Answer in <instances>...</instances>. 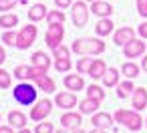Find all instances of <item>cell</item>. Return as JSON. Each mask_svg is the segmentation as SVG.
Listing matches in <instances>:
<instances>
[{
    "mask_svg": "<svg viewBox=\"0 0 147 133\" xmlns=\"http://www.w3.org/2000/svg\"><path fill=\"white\" fill-rule=\"evenodd\" d=\"M105 41L103 38H97V36H83V38H77L71 47V51L79 57H93V55H101L105 53Z\"/></svg>",
    "mask_w": 147,
    "mask_h": 133,
    "instance_id": "6da1fadb",
    "label": "cell"
},
{
    "mask_svg": "<svg viewBox=\"0 0 147 133\" xmlns=\"http://www.w3.org/2000/svg\"><path fill=\"white\" fill-rule=\"evenodd\" d=\"M117 123H121V125H125L129 131H139L141 127H143V119H141V115H139V111H129V109H117L115 111V117H113Z\"/></svg>",
    "mask_w": 147,
    "mask_h": 133,
    "instance_id": "7a4b0ae2",
    "label": "cell"
},
{
    "mask_svg": "<svg viewBox=\"0 0 147 133\" xmlns=\"http://www.w3.org/2000/svg\"><path fill=\"white\" fill-rule=\"evenodd\" d=\"M12 97H14V101L18 105H24V107L32 105V103H36V87L22 81L20 85H16L12 89Z\"/></svg>",
    "mask_w": 147,
    "mask_h": 133,
    "instance_id": "3957f363",
    "label": "cell"
},
{
    "mask_svg": "<svg viewBox=\"0 0 147 133\" xmlns=\"http://www.w3.org/2000/svg\"><path fill=\"white\" fill-rule=\"evenodd\" d=\"M36 36H38V28L34 26V22H30V24L22 26V28L16 32V45H14V47L20 49V51H26V49H30V47L34 45Z\"/></svg>",
    "mask_w": 147,
    "mask_h": 133,
    "instance_id": "277c9868",
    "label": "cell"
},
{
    "mask_svg": "<svg viewBox=\"0 0 147 133\" xmlns=\"http://www.w3.org/2000/svg\"><path fill=\"white\" fill-rule=\"evenodd\" d=\"M89 12H91V8L87 6L85 0L73 2V6H71V20H73V24L77 28H83L89 22Z\"/></svg>",
    "mask_w": 147,
    "mask_h": 133,
    "instance_id": "5b68a950",
    "label": "cell"
},
{
    "mask_svg": "<svg viewBox=\"0 0 147 133\" xmlns=\"http://www.w3.org/2000/svg\"><path fill=\"white\" fill-rule=\"evenodd\" d=\"M65 38V24H49V30L45 34V43L49 49H57L59 45H63Z\"/></svg>",
    "mask_w": 147,
    "mask_h": 133,
    "instance_id": "8992f818",
    "label": "cell"
},
{
    "mask_svg": "<svg viewBox=\"0 0 147 133\" xmlns=\"http://www.w3.org/2000/svg\"><path fill=\"white\" fill-rule=\"evenodd\" d=\"M51 111H53L51 99H40V101H36L34 107L30 109V119H32V121H45V119L51 115Z\"/></svg>",
    "mask_w": 147,
    "mask_h": 133,
    "instance_id": "52a82bcc",
    "label": "cell"
},
{
    "mask_svg": "<svg viewBox=\"0 0 147 133\" xmlns=\"http://www.w3.org/2000/svg\"><path fill=\"white\" fill-rule=\"evenodd\" d=\"M145 53V43L141 38H131L127 45H123V55L127 59H137Z\"/></svg>",
    "mask_w": 147,
    "mask_h": 133,
    "instance_id": "ba28073f",
    "label": "cell"
},
{
    "mask_svg": "<svg viewBox=\"0 0 147 133\" xmlns=\"http://www.w3.org/2000/svg\"><path fill=\"white\" fill-rule=\"evenodd\" d=\"M89 8L97 18H111L113 16V4L107 2V0H95V2H91Z\"/></svg>",
    "mask_w": 147,
    "mask_h": 133,
    "instance_id": "9c48e42d",
    "label": "cell"
},
{
    "mask_svg": "<svg viewBox=\"0 0 147 133\" xmlns=\"http://www.w3.org/2000/svg\"><path fill=\"white\" fill-rule=\"evenodd\" d=\"M34 83H36V87L40 89V91H45V93H55L57 91V83L47 75V71H42V73H38V75H34V79H32Z\"/></svg>",
    "mask_w": 147,
    "mask_h": 133,
    "instance_id": "30bf717a",
    "label": "cell"
},
{
    "mask_svg": "<svg viewBox=\"0 0 147 133\" xmlns=\"http://www.w3.org/2000/svg\"><path fill=\"white\" fill-rule=\"evenodd\" d=\"M55 105L61 107V109H67L71 111L73 107H77V95L73 91H65V93H59L55 97Z\"/></svg>",
    "mask_w": 147,
    "mask_h": 133,
    "instance_id": "8fae6325",
    "label": "cell"
},
{
    "mask_svg": "<svg viewBox=\"0 0 147 133\" xmlns=\"http://www.w3.org/2000/svg\"><path fill=\"white\" fill-rule=\"evenodd\" d=\"M131 38H135V30H133L131 26H121V28H117L115 34H113V43H115L117 47L127 45Z\"/></svg>",
    "mask_w": 147,
    "mask_h": 133,
    "instance_id": "7c38bea8",
    "label": "cell"
},
{
    "mask_svg": "<svg viewBox=\"0 0 147 133\" xmlns=\"http://www.w3.org/2000/svg\"><path fill=\"white\" fill-rule=\"evenodd\" d=\"M83 113H75V111H67V113H63V117H61V125L65 127V129H77V127H81V123H83V117H81Z\"/></svg>",
    "mask_w": 147,
    "mask_h": 133,
    "instance_id": "4fadbf2b",
    "label": "cell"
},
{
    "mask_svg": "<svg viewBox=\"0 0 147 133\" xmlns=\"http://www.w3.org/2000/svg\"><path fill=\"white\" fill-rule=\"evenodd\" d=\"M131 105L135 111H143L147 107V91L145 87H135L133 95H131Z\"/></svg>",
    "mask_w": 147,
    "mask_h": 133,
    "instance_id": "5bb4252c",
    "label": "cell"
},
{
    "mask_svg": "<svg viewBox=\"0 0 147 133\" xmlns=\"http://www.w3.org/2000/svg\"><path fill=\"white\" fill-rule=\"evenodd\" d=\"M91 123H93V127H99V129H111L113 127V117L105 111H97V113H93Z\"/></svg>",
    "mask_w": 147,
    "mask_h": 133,
    "instance_id": "9a60e30c",
    "label": "cell"
},
{
    "mask_svg": "<svg viewBox=\"0 0 147 133\" xmlns=\"http://www.w3.org/2000/svg\"><path fill=\"white\" fill-rule=\"evenodd\" d=\"M47 14H49V10H47V6H45L42 2H36V4H32V6L28 8V20L34 22V24L40 22V20H45Z\"/></svg>",
    "mask_w": 147,
    "mask_h": 133,
    "instance_id": "2e32d148",
    "label": "cell"
},
{
    "mask_svg": "<svg viewBox=\"0 0 147 133\" xmlns=\"http://www.w3.org/2000/svg\"><path fill=\"white\" fill-rule=\"evenodd\" d=\"M107 63L103 61V59H93V65H91V69H89V77L91 79H103V75L107 73Z\"/></svg>",
    "mask_w": 147,
    "mask_h": 133,
    "instance_id": "e0dca14e",
    "label": "cell"
},
{
    "mask_svg": "<svg viewBox=\"0 0 147 133\" xmlns=\"http://www.w3.org/2000/svg\"><path fill=\"white\" fill-rule=\"evenodd\" d=\"M65 87L69 91H83L85 89V81H83V75H65Z\"/></svg>",
    "mask_w": 147,
    "mask_h": 133,
    "instance_id": "ac0fdd59",
    "label": "cell"
},
{
    "mask_svg": "<svg viewBox=\"0 0 147 133\" xmlns=\"http://www.w3.org/2000/svg\"><path fill=\"white\" fill-rule=\"evenodd\" d=\"M30 59H32V67L49 71V67H51V59H49V55H47L45 51H34Z\"/></svg>",
    "mask_w": 147,
    "mask_h": 133,
    "instance_id": "d6986e66",
    "label": "cell"
},
{
    "mask_svg": "<svg viewBox=\"0 0 147 133\" xmlns=\"http://www.w3.org/2000/svg\"><path fill=\"white\" fill-rule=\"evenodd\" d=\"M135 91V85H133V79H125V81H119L117 85V97L119 99H129Z\"/></svg>",
    "mask_w": 147,
    "mask_h": 133,
    "instance_id": "ffe728a7",
    "label": "cell"
},
{
    "mask_svg": "<svg viewBox=\"0 0 147 133\" xmlns=\"http://www.w3.org/2000/svg\"><path fill=\"white\" fill-rule=\"evenodd\" d=\"M95 32H97V36H107V34H111L113 32V20L111 18H99L97 20V24H95Z\"/></svg>",
    "mask_w": 147,
    "mask_h": 133,
    "instance_id": "44dd1931",
    "label": "cell"
},
{
    "mask_svg": "<svg viewBox=\"0 0 147 133\" xmlns=\"http://www.w3.org/2000/svg\"><path fill=\"white\" fill-rule=\"evenodd\" d=\"M99 105H101V101H99V99H91V97H87V99H83V101H81L79 111H81L83 115H93V113H97Z\"/></svg>",
    "mask_w": 147,
    "mask_h": 133,
    "instance_id": "7402d4cb",
    "label": "cell"
},
{
    "mask_svg": "<svg viewBox=\"0 0 147 133\" xmlns=\"http://www.w3.org/2000/svg\"><path fill=\"white\" fill-rule=\"evenodd\" d=\"M139 71H141V67H139L137 63H133V61H127V63H123V67H121V73L125 75V79H135V77H139Z\"/></svg>",
    "mask_w": 147,
    "mask_h": 133,
    "instance_id": "603a6c76",
    "label": "cell"
},
{
    "mask_svg": "<svg viewBox=\"0 0 147 133\" xmlns=\"http://www.w3.org/2000/svg\"><path fill=\"white\" fill-rule=\"evenodd\" d=\"M8 123H10V127L22 129V127L26 125V115H24L22 111H10V113H8Z\"/></svg>",
    "mask_w": 147,
    "mask_h": 133,
    "instance_id": "cb8c5ba5",
    "label": "cell"
},
{
    "mask_svg": "<svg viewBox=\"0 0 147 133\" xmlns=\"http://www.w3.org/2000/svg\"><path fill=\"white\" fill-rule=\"evenodd\" d=\"M18 24V14H12V12H4V14H0V28H14Z\"/></svg>",
    "mask_w": 147,
    "mask_h": 133,
    "instance_id": "d4e9b609",
    "label": "cell"
},
{
    "mask_svg": "<svg viewBox=\"0 0 147 133\" xmlns=\"http://www.w3.org/2000/svg\"><path fill=\"white\" fill-rule=\"evenodd\" d=\"M14 77L18 81H32V65H18L14 69Z\"/></svg>",
    "mask_w": 147,
    "mask_h": 133,
    "instance_id": "484cf974",
    "label": "cell"
},
{
    "mask_svg": "<svg viewBox=\"0 0 147 133\" xmlns=\"http://www.w3.org/2000/svg\"><path fill=\"white\" fill-rule=\"evenodd\" d=\"M103 85L105 87H117L119 85V71L117 69H107V73L103 75Z\"/></svg>",
    "mask_w": 147,
    "mask_h": 133,
    "instance_id": "4316f807",
    "label": "cell"
},
{
    "mask_svg": "<svg viewBox=\"0 0 147 133\" xmlns=\"http://www.w3.org/2000/svg\"><path fill=\"white\" fill-rule=\"evenodd\" d=\"M91 65H93V59H91V57H81V59L77 61L75 69H77V73H79V75H89Z\"/></svg>",
    "mask_w": 147,
    "mask_h": 133,
    "instance_id": "83f0119b",
    "label": "cell"
},
{
    "mask_svg": "<svg viewBox=\"0 0 147 133\" xmlns=\"http://www.w3.org/2000/svg\"><path fill=\"white\" fill-rule=\"evenodd\" d=\"M47 20H49V24H65V12L59 8V10H49V14H47Z\"/></svg>",
    "mask_w": 147,
    "mask_h": 133,
    "instance_id": "f1b7e54d",
    "label": "cell"
},
{
    "mask_svg": "<svg viewBox=\"0 0 147 133\" xmlns=\"http://www.w3.org/2000/svg\"><path fill=\"white\" fill-rule=\"evenodd\" d=\"M87 97L103 101V99H105V91H103V87H99L97 83H93V85H89V87H87Z\"/></svg>",
    "mask_w": 147,
    "mask_h": 133,
    "instance_id": "f546056e",
    "label": "cell"
},
{
    "mask_svg": "<svg viewBox=\"0 0 147 133\" xmlns=\"http://www.w3.org/2000/svg\"><path fill=\"white\" fill-rule=\"evenodd\" d=\"M55 69L59 73H65L67 75L73 69V63H71V59H55Z\"/></svg>",
    "mask_w": 147,
    "mask_h": 133,
    "instance_id": "4dcf8cb0",
    "label": "cell"
},
{
    "mask_svg": "<svg viewBox=\"0 0 147 133\" xmlns=\"http://www.w3.org/2000/svg\"><path fill=\"white\" fill-rule=\"evenodd\" d=\"M12 83V75L4 69H0V89H8Z\"/></svg>",
    "mask_w": 147,
    "mask_h": 133,
    "instance_id": "1f68e13d",
    "label": "cell"
},
{
    "mask_svg": "<svg viewBox=\"0 0 147 133\" xmlns=\"http://www.w3.org/2000/svg\"><path fill=\"white\" fill-rule=\"evenodd\" d=\"M2 43L4 45H8V47H14L16 45V32L10 28V30H4V34H2Z\"/></svg>",
    "mask_w": 147,
    "mask_h": 133,
    "instance_id": "d6a6232c",
    "label": "cell"
},
{
    "mask_svg": "<svg viewBox=\"0 0 147 133\" xmlns=\"http://www.w3.org/2000/svg\"><path fill=\"white\" fill-rule=\"evenodd\" d=\"M53 55H55V59H69L71 49H67L65 45H59L57 49H53Z\"/></svg>",
    "mask_w": 147,
    "mask_h": 133,
    "instance_id": "836d02e7",
    "label": "cell"
},
{
    "mask_svg": "<svg viewBox=\"0 0 147 133\" xmlns=\"http://www.w3.org/2000/svg\"><path fill=\"white\" fill-rule=\"evenodd\" d=\"M18 2H20V0H0V10H2V12H8V10H12Z\"/></svg>",
    "mask_w": 147,
    "mask_h": 133,
    "instance_id": "e575fe53",
    "label": "cell"
},
{
    "mask_svg": "<svg viewBox=\"0 0 147 133\" xmlns=\"http://www.w3.org/2000/svg\"><path fill=\"white\" fill-rule=\"evenodd\" d=\"M53 131H55L53 123H38L34 129V133H53Z\"/></svg>",
    "mask_w": 147,
    "mask_h": 133,
    "instance_id": "d590c367",
    "label": "cell"
},
{
    "mask_svg": "<svg viewBox=\"0 0 147 133\" xmlns=\"http://www.w3.org/2000/svg\"><path fill=\"white\" fill-rule=\"evenodd\" d=\"M137 12L139 16L147 18V0H137Z\"/></svg>",
    "mask_w": 147,
    "mask_h": 133,
    "instance_id": "8d00e7d4",
    "label": "cell"
},
{
    "mask_svg": "<svg viewBox=\"0 0 147 133\" xmlns=\"http://www.w3.org/2000/svg\"><path fill=\"white\" fill-rule=\"evenodd\" d=\"M55 4H57V8L67 10V8H71V6H73V0H55Z\"/></svg>",
    "mask_w": 147,
    "mask_h": 133,
    "instance_id": "74e56055",
    "label": "cell"
},
{
    "mask_svg": "<svg viewBox=\"0 0 147 133\" xmlns=\"http://www.w3.org/2000/svg\"><path fill=\"white\" fill-rule=\"evenodd\" d=\"M137 32H139V36H141V38H145V41H147V20L139 24V28H137Z\"/></svg>",
    "mask_w": 147,
    "mask_h": 133,
    "instance_id": "f35d334b",
    "label": "cell"
},
{
    "mask_svg": "<svg viewBox=\"0 0 147 133\" xmlns=\"http://www.w3.org/2000/svg\"><path fill=\"white\" fill-rule=\"evenodd\" d=\"M0 133H14V131H12V127H8V125H0Z\"/></svg>",
    "mask_w": 147,
    "mask_h": 133,
    "instance_id": "ab89813d",
    "label": "cell"
},
{
    "mask_svg": "<svg viewBox=\"0 0 147 133\" xmlns=\"http://www.w3.org/2000/svg\"><path fill=\"white\" fill-rule=\"evenodd\" d=\"M4 61H6V51H4V47H0V65Z\"/></svg>",
    "mask_w": 147,
    "mask_h": 133,
    "instance_id": "60d3db41",
    "label": "cell"
},
{
    "mask_svg": "<svg viewBox=\"0 0 147 133\" xmlns=\"http://www.w3.org/2000/svg\"><path fill=\"white\" fill-rule=\"evenodd\" d=\"M141 69H143V71H145V75H147V55L141 59Z\"/></svg>",
    "mask_w": 147,
    "mask_h": 133,
    "instance_id": "b9f144b4",
    "label": "cell"
},
{
    "mask_svg": "<svg viewBox=\"0 0 147 133\" xmlns=\"http://www.w3.org/2000/svg\"><path fill=\"white\" fill-rule=\"evenodd\" d=\"M91 133H105V129H99V127H95V129H93Z\"/></svg>",
    "mask_w": 147,
    "mask_h": 133,
    "instance_id": "7bdbcfd3",
    "label": "cell"
},
{
    "mask_svg": "<svg viewBox=\"0 0 147 133\" xmlns=\"http://www.w3.org/2000/svg\"><path fill=\"white\" fill-rule=\"evenodd\" d=\"M71 133H87V131H83V129H81V127H77V129H73V131H71Z\"/></svg>",
    "mask_w": 147,
    "mask_h": 133,
    "instance_id": "ee69618b",
    "label": "cell"
},
{
    "mask_svg": "<svg viewBox=\"0 0 147 133\" xmlns=\"http://www.w3.org/2000/svg\"><path fill=\"white\" fill-rule=\"evenodd\" d=\"M18 133H32V131H30V129H26V127H22V129H20Z\"/></svg>",
    "mask_w": 147,
    "mask_h": 133,
    "instance_id": "f6af8a7d",
    "label": "cell"
},
{
    "mask_svg": "<svg viewBox=\"0 0 147 133\" xmlns=\"http://www.w3.org/2000/svg\"><path fill=\"white\" fill-rule=\"evenodd\" d=\"M57 133H65V127H63V129H59V131H57Z\"/></svg>",
    "mask_w": 147,
    "mask_h": 133,
    "instance_id": "bcb514c9",
    "label": "cell"
},
{
    "mask_svg": "<svg viewBox=\"0 0 147 133\" xmlns=\"http://www.w3.org/2000/svg\"><path fill=\"white\" fill-rule=\"evenodd\" d=\"M85 2H95V0H85Z\"/></svg>",
    "mask_w": 147,
    "mask_h": 133,
    "instance_id": "7dc6e473",
    "label": "cell"
},
{
    "mask_svg": "<svg viewBox=\"0 0 147 133\" xmlns=\"http://www.w3.org/2000/svg\"><path fill=\"white\" fill-rule=\"evenodd\" d=\"M145 127H147V119H145Z\"/></svg>",
    "mask_w": 147,
    "mask_h": 133,
    "instance_id": "c3c4849f",
    "label": "cell"
}]
</instances>
